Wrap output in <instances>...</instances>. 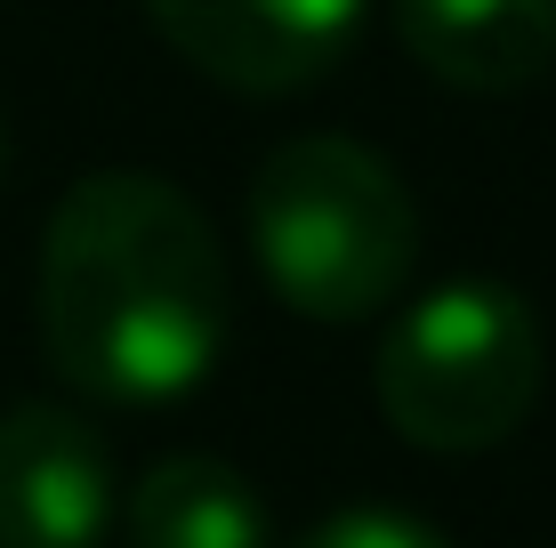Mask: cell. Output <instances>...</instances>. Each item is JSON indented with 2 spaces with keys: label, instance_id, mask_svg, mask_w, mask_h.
<instances>
[{
  "label": "cell",
  "instance_id": "1",
  "mask_svg": "<svg viewBox=\"0 0 556 548\" xmlns=\"http://www.w3.org/2000/svg\"><path fill=\"white\" fill-rule=\"evenodd\" d=\"M41 347L89 404H186L226 347L218 226L162 169H89L41 226Z\"/></svg>",
  "mask_w": 556,
  "mask_h": 548
},
{
  "label": "cell",
  "instance_id": "2",
  "mask_svg": "<svg viewBox=\"0 0 556 548\" xmlns=\"http://www.w3.org/2000/svg\"><path fill=\"white\" fill-rule=\"evenodd\" d=\"M251 258L299 323H371L419 267V202L363 138L306 129L251 169Z\"/></svg>",
  "mask_w": 556,
  "mask_h": 548
},
{
  "label": "cell",
  "instance_id": "9",
  "mask_svg": "<svg viewBox=\"0 0 556 548\" xmlns=\"http://www.w3.org/2000/svg\"><path fill=\"white\" fill-rule=\"evenodd\" d=\"M0 169H9V113H0Z\"/></svg>",
  "mask_w": 556,
  "mask_h": 548
},
{
  "label": "cell",
  "instance_id": "4",
  "mask_svg": "<svg viewBox=\"0 0 556 548\" xmlns=\"http://www.w3.org/2000/svg\"><path fill=\"white\" fill-rule=\"evenodd\" d=\"M146 16L202 81L291 98L348 65L371 0H146Z\"/></svg>",
  "mask_w": 556,
  "mask_h": 548
},
{
  "label": "cell",
  "instance_id": "5",
  "mask_svg": "<svg viewBox=\"0 0 556 548\" xmlns=\"http://www.w3.org/2000/svg\"><path fill=\"white\" fill-rule=\"evenodd\" d=\"M113 451L73 404L0 411V548H105Z\"/></svg>",
  "mask_w": 556,
  "mask_h": 548
},
{
  "label": "cell",
  "instance_id": "6",
  "mask_svg": "<svg viewBox=\"0 0 556 548\" xmlns=\"http://www.w3.org/2000/svg\"><path fill=\"white\" fill-rule=\"evenodd\" d=\"M395 41L459 98H516L556 73V0H395Z\"/></svg>",
  "mask_w": 556,
  "mask_h": 548
},
{
  "label": "cell",
  "instance_id": "8",
  "mask_svg": "<svg viewBox=\"0 0 556 548\" xmlns=\"http://www.w3.org/2000/svg\"><path fill=\"white\" fill-rule=\"evenodd\" d=\"M299 548H452V540L435 533L428 517H412V508L355 500V508H331V517H323Z\"/></svg>",
  "mask_w": 556,
  "mask_h": 548
},
{
  "label": "cell",
  "instance_id": "3",
  "mask_svg": "<svg viewBox=\"0 0 556 548\" xmlns=\"http://www.w3.org/2000/svg\"><path fill=\"white\" fill-rule=\"evenodd\" d=\"M541 315L516 282L459 275L419 291L371 355V395L419 451H492L541 404Z\"/></svg>",
  "mask_w": 556,
  "mask_h": 548
},
{
  "label": "cell",
  "instance_id": "7",
  "mask_svg": "<svg viewBox=\"0 0 556 548\" xmlns=\"http://www.w3.org/2000/svg\"><path fill=\"white\" fill-rule=\"evenodd\" d=\"M129 548H275V517L242 468L169 451L129 493Z\"/></svg>",
  "mask_w": 556,
  "mask_h": 548
}]
</instances>
